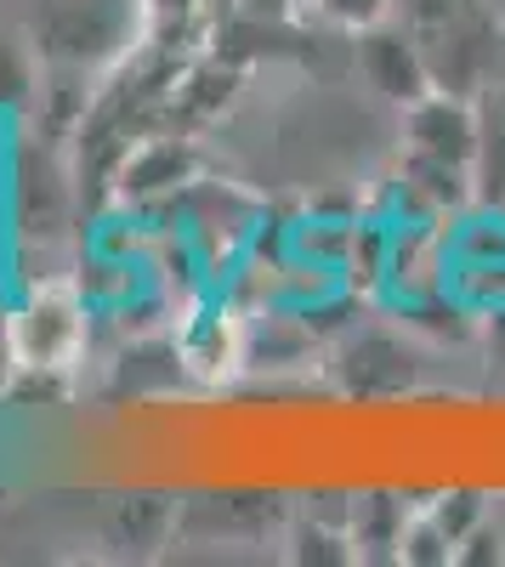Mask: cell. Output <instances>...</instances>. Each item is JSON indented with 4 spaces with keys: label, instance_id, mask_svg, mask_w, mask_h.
<instances>
[{
    "label": "cell",
    "instance_id": "cell-11",
    "mask_svg": "<svg viewBox=\"0 0 505 567\" xmlns=\"http://www.w3.org/2000/svg\"><path fill=\"white\" fill-rule=\"evenodd\" d=\"M171 523H176V505L165 494H125L109 511V539L131 556H148L154 545H165Z\"/></svg>",
    "mask_w": 505,
    "mask_h": 567
},
{
    "label": "cell",
    "instance_id": "cell-12",
    "mask_svg": "<svg viewBox=\"0 0 505 567\" xmlns=\"http://www.w3.org/2000/svg\"><path fill=\"white\" fill-rule=\"evenodd\" d=\"M472 194L483 210L505 216V103L499 91L483 97V131H477V159H472Z\"/></svg>",
    "mask_w": 505,
    "mask_h": 567
},
{
    "label": "cell",
    "instance_id": "cell-13",
    "mask_svg": "<svg viewBox=\"0 0 505 567\" xmlns=\"http://www.w3.org/2000/svg\"><path fill=\"white\" fill-rule=\"evenodd\" d=\"M488 511H494V505H488V494H472V488H454V494H443V499H432V505H426V516H432V523L454 539V550H461V539L483 523Z\"/></svg>",
    "mask_w": 505,
    "mask_h": 567
},
{
    "label": "cell",
    "instance_id": "cell-1",
    "mask_svg": "<svg viewBox=\"0 0 505 567\" xmlns=\"http://www.w3.org/2000/svg\"><path fill=\"white\" fill-rule=\"evenodd\" d=\"M392 18L415 34L437 91L488 97L505 69V12L488 0H398Z\"/></svg>",
    "mask_w": 505,
    "mask_h": 567
},
{
    "label": "cell",
    "instance_id": "cell-2",
    "mask_svg": "<svg viewBox=\"0 0 505 567\" xmlns=\"http://www.w3.org/2000/svg\"><path fill=\"white\" fill-rule=\"evenodd\" d=\"M7 347L18 374H63L80 347H85V307L63 284L34 290L12 318H7Z\"/></svg>",
    "mask_w": 505,
    "mask_h": 567
},
{
    "label": "cell",
    "instance_id": "cell-7",
    "mask_svg": "<svg viewBox=\"0 0 505 567\" xmlns=\"http://www.w3.org/2000/svg\"><path fill=\"white\" fill-rule=\"evenodd\" d=\"M403 194L421 216H461L477 205L472 165H449V159H426V154L403 159Z\"/></svg>",
    "mask_w": 505,
    "mask_h": 567
},
{
    "label": "cell",
    "instance_id": "cell-16",
    "mask_svg": "<svg viewBox=\"0 0 505 567\" xmlns=\"http://www.w3.org/2000/svg\"><path fill=\"white\" fill-rule=\"evenodd\" d=\"M0 358H12V347H7V336H0Z\"/></svg>",
    "mask_w": 505,
    "mask_h": 567
},
{
    "label": "cell",
    "instance_id": "cell-14",
    "mask_svg": "<svg viewBox=\"0 0 505 567\" xmlns=\"http://www.w3.org/2000/svg\"><path fill=\"white\" fill-rule=\"evenodd\" d=\"M392 7L398 0H312V12L318 18H330V23H341V29H370V23H381V18H392Z\"/></svg>",
    "mask_w": 505,
    "mask_h": 567
},
{
    "label": "cell",
    "instance_id": "cell-5",
    "mask_svg": "<svg viewBox=\"0 0 505 567\" xmlns=\"http://www.w3.org/2000/svg\"><path fill=\"white\" fill-rule=\"evenodd\" d=\"M114 40H120V18L114 7H103V0H63V7L52 12V23H45V52H52L58 63L69 69H85V63H97L103 52H114Z\"/></svg>",
    "mask_w": 505,
    "mask_h": 567
},
{
    "label": "cell",
    "instance_id": "cell-4",
    "mask_svg": "<svg viewBox=\"0 0 505 567\" xmlns=\"http://www.w3.org/2000/svg\"><path fill=\"white\" fill-rule=\"evenodd\" d=\"M477 131H483V97H454V91H426L421 103L403 109V142L409 154L472 165L477 159Z\"/></svg>",
    "mask_w": 505,
    "mask_h": 567
},
{
    "label": "cell",
    "instance_id": "cell-9",
    "mask_svg": "<svg viewBox=\"0 0 505 567\" xmlns=\"http://www.w3.org/2000/svg\"><path fill=\"white\" fill-rule=\"evenodd\" d=\"M341 374H347L352 392H403L415 381V358H409L392 336H352Z\"/></svg>",
    "mask_w": 505,
    "mask_h": 567
},
{
    "label": "cell",
    "instance_id": "cell-18",
    "mask_svg": "<svg viewBox=\"0 0 505 567\" xmlns=\"http://www.w3.org/2000/svg\"><path fill=\"white\" fill-rule=\"evenodd\" d=\"M488 7H499V12H505V0H488Z\"/></svg>",
    "mask_w": 505,
    "mask_h": 567
},
{
    "label": "cell",
    "instance_id": "cell-8",
    "mask_svg": "<svg viewBox=\"0 0 505 567\" xmlns=\"http://www.w3.org/2000/svg\"><path fill=\"white\" fill-rule=\"evenodd\" d=\"M409 516H415V511H409L398 494H358V499H347L352 556H398Z\"/></svg>",
    "mask_w": 505,
    "mask_h": 567
},
{
    "label": "cell",
    "instance_id": "cell-17",
    "mask_svg": "<svg viewBox=\"0 0 505 567\" xmlns=\"http://www.w3.org/2000/svg\"><path fill=\"white\" fill-rule=\"evenodd\" d=\"M494 91H499V103H505V80H499V85H494Z\"/></svg>",
    "mask_w": 505,
    "mask_h": 567
},
{
    "label": "cell",
    "instance_id": "cell-6",
    "mask_svg": "<svg viewBox=\"0 0 505 567\" xmlns=\"http://www.w3.org/2000/svg\"><path fill=\"white\" fill-rule=\"evenodd\" d=\"M194 176V148L182 136H148L136 142L120 165V187L131 199H159V194H176L182 182Z\"/></svg>",
    "mask_w": 505,
    "mask_h": 567
},
{
    "label": "cell",
    "instance_id": "cell-15",
    "mask_svg": "<svg viewBox=\"0 0 505 567\" xmlns=\"http://www.w3.org/2000/svg\"><path fill=\"white\" fill-rule=\"evenodd\" d=\"M29 91V58L18 40H0V103H18Z\"/></svg>",
    "mask_w": 505,
    "mask_h": 567
},
{
    "label": "cell",
    "instance_id": "cell-10",
    "mask_svg": "<svg viewBox=\"0 0 505 567\" xmlns=\"http://www.w3.org/2000/svg\"><path fill=\"white\" fill-rule=\"evenodd\" d=\"M182 363H188L199 381H221L245 363V323L234 318H199L182 336Z\"/></svg>",
    "mask_w": 505,
    "mask_h": 567
},
{
    "label": "cell",
    "instance_id": "cell-3",
    "mask_svg": "<svg viewBox=\"0 0 505 567\" xmlns=\"http://www.w3.org/2000/svg\"><path fill=\"white\" fill-rule=\"evenodd\" d=\"M352 58H358L363 85H370L381 103H392V109H409V103H421L426 91H437L415 34H409L398 18H381L370 29H358L352 34Z\"/></svg>",
    "mask_w": 505,
    "mask_h": 567
}]
</instances>
